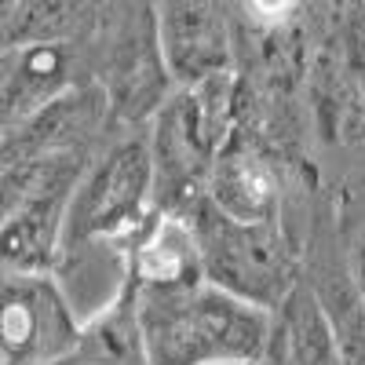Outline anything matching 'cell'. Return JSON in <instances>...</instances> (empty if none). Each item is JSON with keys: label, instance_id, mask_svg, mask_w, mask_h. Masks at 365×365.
Here are the masks:
<instances>
[{"label": "cell", "instance_id": "12", "mask_svg": "<svg viewBox=\"0 0 365 365\" xmlns=\"http://www.w3.org/2000/svg\"><path fill=\"white\" fill-rule=\"evenodd\" d=\"M274 318H278L292 365H344L329 314L322 307L314 285H296Z\"/></svg>", "mask_w": 365, "mask_h": 365}, {"label": "cell", "instance_id": "3", "mask_svg": "<svg viewBox=\"0 0 365 365\" xmlns=\"http://www.w3.org/2000/svg\"><path fill=\"white\" fill-rule=\"evenodd\" d=\"M84 150L4 158V270H55L66 216L88 172Z\"/></svg>", "mask_w": 365, "mask_h": 365}, {"label": "cell", "instance_id": "9", "mask_svg": "<svg viewBox=\"0 0 365 365\" xmlns=\"http://www.w3.org/2000/svg\"><path fill=\"white\" fill-rule=\"evenodd\" d=\"M132 282L139 289H168L205 282L201 249L190 216L179 212H154L132 237Z\"/></svg>", "mask_w": 365, "mask_h": 365}, {"label": "cell", "instance_id": "4", "mask_svg": "<svg viewBox=\"0 0 365 365\" xmlns=\"http://www.w3.org/2000/svg\"><path fill=\"white\" fill-rule=\"evenodd\" d=\"M205 282L274 311L299 285V256L278 220H234L201 197L190 212Z\"/></svg>", "mask_w": 365, "mask_h": 365}, {"label": "cell", "instance_id": "15", "mask_svg": "<svg viewBox=\"0 0 365 365\" xmlns=\"http://www.w3.org/2000/svg\"><path fill=\"white\" fill-rule=\"evenodd\" d=\"M299 0H245V11L259 22V26H270V29H278L292 11H296Z\"/></svg>", "mask_w": 365, "mask_h": 365}, {"label": "cell", "instance_id": "16", "mask_svg": "<svg viewBox=\"0 0 365 365\" xmlns=\"http://www.w3.org/2000/svg\"><path fill=\"white\" fill-rule=\"evenodd\" d=\"M256 365H292L289 358V347H285V336H282V329H278V318H274V332H270V344L263 351V358Z\"/></svg>", "mask_w": 365, "mask_h": 365}, {"label": "cell", "instance_id": "10", "mask_svg": "<svg viewBox=\"0 0 365 365\" xmlns=\"http://www.w3.org/2000/svg\"><path fill=\"white\" fill-rule=\"evenodd\" d=\"M73 88V55L66 41L4 48V132L29 120Z\"/></svg>", "mask_w": 365, "mask_h": 365}, {"label": "cell", "instance_id": "7", "mask_svg": "<svg viewBox=\"0 0 365 365\" xmlns=\"http://www.w3.org/2000/svg\"><path fill=\"white\" fill-rule=\"evenodd\" d=\"M158 41L175 84H201L230 73V34L212 0H161Z\"/></svg>", "mask_w": 365, "mask_h": 365}, {"label": "cell", "instance_id": "1", "mask_svg": "<svg viewBox=\"0 0 365 365\" xmlns=\"http://www.w3.org/2000/svg\"><path fill=\"white\" fill-rule=\"evenodd\" d=\"M139 325L150 365H256L270 344L274 311L194 282L139 289Z\"/></svg>", "mask_w": 365, "mask_h": 365}, {"label": "cell", "instance_id": "2", "mask_svg": "<svg viewBox=\"0 0 365 365\" xmlns=\"http://www.w3.org/2000/svg\"><path fill=\"white\" fill-rule=\"evenodd\" d=\"M234 125V77L220 73L201 84H179L154 113L150 150L158 172V208L187 212L205 197Z\"/></svg>", "mask_w": 365, "mask_h": 365}, {"label": "cell", "instance_id": "6", "mask_svg": "<svg viewBox=\"0 0 365 365\" xmlns=\"http://www.w3.org/2000/svg\"><path fill=\"white\" fill-rule=\"evenodd\" d=\"M84 318L51 270H4L0 365H55L81 347Z\"/></svg>", "mask_w": 365, "mask_h": 365}, {"label": "cell", "instance_id": "17", "mask_svg": "<svg viewBox=\"0 0 365 365\" xmlns=\"http://www.w3.org/2000/svg\"><path fill=\"white\" fill-rule=\"evenodd\" d=\"M358 81H361V91H365V15H361V26H358Z\"/></svg>", "mask_w": 365, "mask_h": 365}, {"label": "cell", "instance_id": "5", "mask_svg": "<svg viewBox=\"0 0 365 365\" xmlns=\"http://www.w3.org/2000/svg\"><path fill=\"white\" fill-rule=\"evenodd\" d=\"M158 212V172L150 135H128L91 161L73 194L63 249L84 241H125Z\"/></svg>", "mask_w": 365, "mask_h": 365}, {"label": "cell", "instance_id": "8", "mask_svg": "<svg viewBox=\"0 0 365 365\" xmlns=\"http://www.w3.org/2000/svg\"><path fill=\"white\" fill-rule=\"evenodd\" d=\"M110 96L103 88H70L29 120L4 132V158L44 154V150H84V143L103 128Z\"/></svg>", "mask_w": 365, "mask_h": 365}, {"label": "cell", "instance_id": "11", "mask_svg": "<svg viewBox=\"0 0 365 365\" xmlns=\"http://www.w3.org/2000/svg\"><path fill=\"white\" fill-rule=\"evenodd\" d=\"M205 197L220 205L234 220H278L282 208V182L278 172L263 161L256 150L227 143L223 154L208 175Z\"/></svg>", "mask_w": 365, "mask_h": 365}, {"label": "cell", "instance_id": "14", "mask_svg": "<svg viewBox=\"0 0 365 365\" xmlns=\"http://www.w3.org/2000/svg\"><path fill=\"white\" fill-rule=\"evenodd\" d=\"M81 0H4V48L66 41Z\"/></svg>", "mask_w": 365, "mask_h": 365}, {"label": "cell", "instance_id": "13", "mask_svg": "<svg viewBox=\"0 0 365 365\" xmlns=\"http://www.w3.org/2000/svg\"><path fill=\"white\" fill-rule=\"evenodd\" d=\"M314 292L329 314L332 336H336L344 365H365V299L351 278V270H322Z\"/></svg>", "mask_w": 365, "mask_h": 365}]
</instances>
